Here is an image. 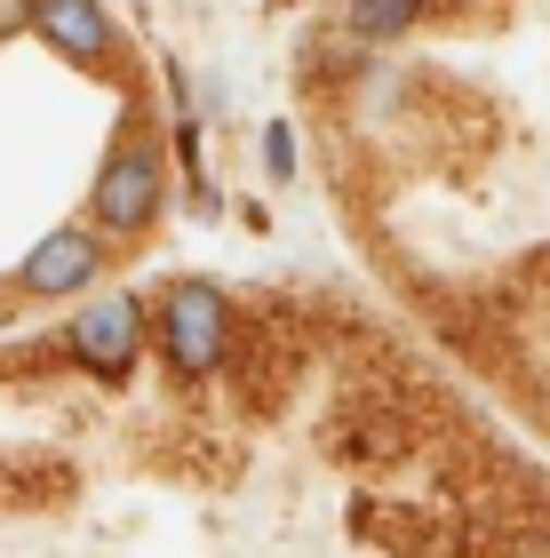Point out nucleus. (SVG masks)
Listing matches in <instances>:
<instances>
[{
  "mask_svg": "<svg viewBox=\"0 0 550 558\" xmlns=\"http://www.w3.org/2000/svg\"><path fill=\"white\" fill-rule=\"evenodd\" d=\"M264 168L271 175H295V136L288 129H264Z\"/></svg>",
  "mask_w": 550,
  "mask_h": 558,
  "instance_id": "0eeeda50",
  "label": "nucleus"
},
{
  "mask_svg": "<svg viewBox=\"0 0 550 558\" xmlns=\"http://www.w3.org/2000/svg\"><path fill=\"white\" fill-rule=\"evenodd\" d=\"M136 336H144V312L129 295H105V303H88V312L72 319V351H81L88 375H129Z\"/></svg>",
  "mask_w": 550,
  "mask_h": 558,
  "instance_id": "7ed1b4c3",
  "label": "nucleus"
},
{
  "mask_svg": "<svg viewBox=\"0 0 550 558\" xmlns=\"http://www.w3.org/2000/svg\"><path fill=\"white\" fill-rule=\"evenodd\" d=\"M160 343L184 375H208L223 351H232V303H223L208 279H176L160 303Z\"/></svg>",
  "mask_w": 550,
  "mask_h": 558,
  "instance_id": "f257e3e1",
  "label": "nucleus"
},
{
  "mask_svg": "<svg viewBox=\"0 0 550 558\" xmlns=\"http://www.w3.org/2000/svg\"><path fill=\"white\" fill-rule=\"evenodd\" d=\"M33 33L48 48H64L72 64H105L112 57V16L96 0H33Z\"/></svg>",
  "mask_w": 550,
  "mask_h": 558,
  "instance_id": "20e7f679",
  "label": "nucleus"
},
{
  "mask_svg": "<svg viewBox=\"0 0 550 558\" xmlns=\"http://www.w3.org/2000/svg\"><path fill=\"white\" fill-rule=\"evenodd\" d=\"M16 24H33V0H0V33H16Z\"/></svg>",
  "mask_w": 550,
  "mask_h": 558,
  "instance_id": "6e6552de",
  "label": "nucleus"
},
{
  "mask_svg": "<svg viewBox=\"0 0 550 558\" xmlns=\"http://www.w3.org/2000/svg\"><path fill=\"white\" fill-rule=\"evenodd\" d=\"M88 216L105 223V232H144V223L160 216V160L152 151H120V160L96 175Z\"/></svg>",
  "mask_w": 550,
  "mask_h": 558,
  "instance_id": "f03ea898",
  "label": "nucleus"
},
{
  "mask_svg": "<svg viewBox=\"0 0 550 558\" xmlns=\"http://www.w3.org/2000/svg\"><path fill=\"white\" fill-rule=\"evenodd\" d=\"M423 16V0H352V33L359 40H399Z\"/></svg>",
  "mask_w": 550,
  "mask_h": 558,
  "instance_id": "423d86ee",
  "label": "nucleus"
},
{
  "mask_svg": "<svg viewBox=\"0 0 550 558\" xmlns=\"http://www.w3.org/2000/svg\"><path fill=\"white\" fill-rule=\"evenodd\" d=\"M96 264H105V256H96V240H88V232H48V240L33 247V256H24V288H33V295L88 288Z\"/></svg>",
  "mask_w": 550,
  "mask_h": 558,
  "instance_id": "39448f33",
  "label": "nucleus"
}]
</instances>
